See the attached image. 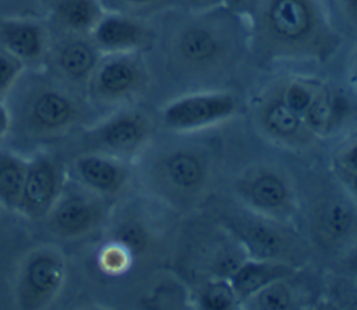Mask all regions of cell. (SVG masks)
Masks as SVG:
<instances>
[{"label": "cell", "mask_w": 357, "mask_h": 310, "mask_svg": "<svg viewBox=\"0 0 357 310\" xmlns=\"http://www.w3.org/2000/svg\"><path fill=\"white\" fill-rule=\"evenodd\" d=\"M181 13L166 46L167 67L178 81L202 84L219 80L251 50L244 13L227 6Z\"/></svg>", "instance_id": "cell-1"}, {"label": "cell", "mask_w": 357, "mask_h": 310, "mask_svg": "<svg viewBox=\"0 0 357 310\" xmlns=\"http://www.w3.org/2000/svg\"><path fill=\"white\" fill-rule=\"evenodd\" d=\"M250 47L271 61H325L339 35L321 0H251L244 10Z\"/></svg>", "instance_id": "cell-2"}, {"label": "cell", "mask_w": 357, "mask_h": 310, "mask_svg": "<svg viewBox=\"0 0 357 310\" xmlns=\"http://www.w3.org/2000/svg\"><path fill=\"white\" fill-rule=\"evenodd\" d=\"M178 137L153 145L138 158L141 180L146 190L169 209L188 214L211 197L215 182V155L202 141Z\"/></svg>", "instance_id": "cell-3"}, {"label": "cell", "mask_w": 357, "mask_h": 310, "mask_svg": "<svg viewBox=\"0 0 357 310\" xmlns=\"http://www.w3.org/2000/svg\"><path fill=\"white\" fill-rule=\"evenodd\" d=\"M209 216L243 244L248 257L300 268L311 258V244L296 225L255 214L236 202L215 205Z\"/></svg>", "instance_id": "cell-4"}, {"label": "cell", "mask_w": 357, "mask_h": 310, "mask_svg": "<svg viewBox=\"0 0 357 310\" xmlns=\"http://www.w3.org/2000/svg\"><path fill=\"white\" fill-rule=\"evenodd\" d=\"M177 263L197 281L229 279L248 258L243 244L212 216L190 221L178 232Z\"/></svg>", "instance_id": "cell-5"}, {"label": "cell", "mask_w": 357, "mask_h": 310, "mask_svg": "<svg viewBox=\"0 0 357 310\" xmlns=\"http://www.w3.org/2000/svg\"><path fill=\"white\" fill-rule=\"evenodd\" d=\"M333 180L317 186L305 202L300 198V216L311 247L340 257L357 242V201Z\"/></svg>", "instance_id": "cell-6"}, {"label": "cell", "mask_w": 357, "mask_h": 310, "mask_svg": "<svg viewBox=\"0 0 357 310\" xmlns=\"http://www.w3.org/2000/svg\"><path fill=\"white\" fill-rule=\"evenodd\" d=\"M234 202L271 219L296 225L300 218V194L293 176L271 162L243 168L231 180Z\"/></svg>", "instance_id": "cell-7"}, {"label": "cell", "mask_w": 357, "mask_h": 310, "mask_svg": "<svg viewBox=\"0 0 357 310\" xmlns=\"http://www.w3.org/2000/svg\"><path fill=\"white\" fill-rule=\"evenodd\" d=\"M10 110L11 126L17 124L32 137H54L68 131L81 117L77 98L63 85L36 81L18 95L14 110Z\"/></svg>", "instance_id": "cell-8"}, {"label": "cell", "mask_w": 357, "mask_h": 310, "mask_svg": "<svg viewBox=\"0 0 357 310\" xmlns=\"http://www.w3.org/2000/svg\"><path fill=\"white\" fill-rule=\"evenodd\" d=\"M241 99L227 89H202L180 95L160 110L162 126L173 134H192L231 120Z\"/></svg>", "instance_id": "cell-9"}, {"label": "cell", "mask_w": 357, "mask_h": 310, "mask_svg": "<svg viewBox=\"0 0 357 310\" xmlns=\"http://www.w3.org/2000/svg\"><path fill=\"white\" fill-rule=\"evenodd\" d=\"M155 124L142 110L121 108L103 119L86 134L89 151L126 162L138 159L153 141Z\"/></svg>", "instance_id": "cell-10"}, {"label": "cell", "mask_w": 357, "mask_h": 310, "mask_svg": "<svg viewBox=\"0 0 357 310\" xmlns=\"http://www.w3.org/2000/svg\"><path fill=\"white\" fill-rule=\"evenodd\" d=\"M149 82V74L139 53L102 54L88 88L96 102L120 105L142 94Z\"/></svg>", "instance_id": "cell-11"}, {"label": "cell", "mask_w": 357, "mask_h": 310, "mask_svg": "<svg viewBox=\"0 0 357 310\" xmlns=\"http://www.w3.org/2000/svg\"><path fill=\"white\" fill-rule=\"evenodd\" d=\"M252 121L265 140L293 152H310L321 141L304 119L283 102L278 85L257 101Z\"/></svg>", "instance_id": "cell-12"}, {"label": "cell", "mask_w": 357, "mask_h": 310, "mask_svg": "<svg viewBox=\"0 0 357 310\" xmlns=\"http://www.w3.org/2000/svg\"><path fill=\"white\" fill-rule=\"evenodd\" d=\"M66 279L63 256L52 247L32 250L21 264L15 296L22 309H42L53 302Z\"/></svg>", "instance_id": "cell-13"}, {"label": "cell", "mask_w": 357, "mask_h": 310, "mask_svg": "<svg viewBox=\"0 0 357 310\" xmlns=\"http://www.w3.org/2000/svg\"><path fill=\"white\" fill-rule=\"evenodd\" d=\"M106 198L81 184L67 186L45 216L53 233L60 237H81L96 229L106 215Z\"/></svg>", "instance_id": "cell-14"}, {"label": "cell", "mask_w": 357, "mask_h": 310, "mask_svg": "<svg viewBox=\"0 0 357 310\" xmlns=\"http://www.w3.org/2000/svg\"><path fill=\"white\" fill-rule=\"evenodd\" d=\"M66 184V172L61 162L40 152L28 159L22 193L17 211L29 219L45 218Z\"/></svg>", "instance_id": "cell-15"}, {"label": "cell", "mask_w": 357, "mask_h": 310, "mask_svg": "<svg viewBox=\"0 0 357 310\" xmlns=\"http://www.w3.org/2000/svg\"><path fill=\"white\" fill-rule=\"evenodd\" d=\"M155 36L148 22L123 11H105L89 34L100 54L141 53L151 47Z\"/></svg>", "instance_id": "cell-16"}, {"label": "cell", "mask_w": 357, "mask_h": 310, "mask_svg": "<svg viewBox=\"0 0 357 310\" xmlns=\"http://www.w3.org/2000/svg\"><path fill=\"white\" fill-rule=\"evenodd\" d=\"M73 173L77 183L86 190L110 198L119 195L130 183L131 163L106 154L89 151L74 159Z\"/></svg>", "instance_id": "cell-17"}, {"label": "cell", "mask_w": 357, "mask_h": 310, "mask_svg": "<svg viewBox=\"0 0 357 310\" xmlns=\"http://www.w3.org/2000/svg\"><path fill=\"white\" fill-rule=\"evenodd\" d=\"M50 47L47 28L31 18L0 20V49L26 66L42 61Z\"/></svg>", "instance_id": "cell-18"}, {"label": "cell", "mask_w": 357, "mask_h": 310, "mask_svg": "<svg viewBox=\"0 0 357 310\" xmlns=\"http://www.w3.org/2000/svg\"><path fill=\"white\" fill-rule=\"evenodd\" d=\"M50 61L57 75L73 84H88L102 54L89 35L66 34L63 39L49 47Z\"/></svg>", "instance_id": "cell-19"}, {"label": "cell", "mask_w": 357, "mask_h": 310, "mask_svg": "<svg viewBox=\"0 0 357 310\" xmlns=\"http://www.w3.org/2000/svg\"><path fill=\"white\" fill-rule=\"evenodd\" d=\"M351 112L353 109L342 92L321 82L303 119L314 135L325 140L337 135L347 126Z\"/></svg>", "instance_id": "cell-20"}, {"label": "cell", "mask_w": 357, "mask_h": 310, "mask_svg": "<svg viewBox=\"0 0 357 310\" xmlns=\"http://www.w3.org/2000/svg\"><path fill=\"white\" fill-rule=\"evenodd\" d=\"M297 268L266 260H257L248 257L229 278V282L240 302V306L244 300L252 296L265 285L280 279L290 278L296 272Z\"/></svg>", "instance_id": "cell-21"}, {"label": "cell", "mask_w": 357, "mask_h": 310, "mask_svg": "<svg viewBox=\"0 0 357 310\" xmlns=\"http://www.w3.org/2000/svg\"><path fill=\"white\" fill-rule=\"evenodd\" d=\"M103 14L99 0H54L52 7L53 22L64 34L89 35Z\"/></svg>", "instance_id": "cell-22"}, {"label": "cell", "mask_w": 357, "mask_h": 310, "mask_svg": "<svg viewBox=\"0 0 357 310\" xmlns=\"http://www.w3.org/2000/svg\"><path fill=\"white\" fill-rule=\"evenodd\" d=\"M28 159L20 154L0 148V205L17 209L22 193Z\"/></svg>", "instance_id": "cell-23"}, {"label": "cell", "mask_w": 357, "mask_h": 310, "mask_svg": "<svg viewBox=\"0 0 357 310\" xmlns=\"http://www.w3.org/2000/svg\"><path fill=\"white\" fill-rule=\"evenodd\" d=\"M290 278H280L265 285L244 300L241 307L251 310H287L296 307L298 296L289 282Z\"/></svg>", "instance_id": "cell-24"}, {"label": "cell", "mask_w": 357, "mask_h": 310, "mask_svg": "<svg viewBox=\"0 0 357 310\" xmlns=\"http://www.w3.org/2000/svg\"><path fill=\"white\" fill-rule=\"evenodd\" d=\"M195 303L201 309L227 310L240 306L229 279H209L199 282Z\"/></svg>", "instance_id": "cell-25"}, {"label": "cell", "mask_w": 357, "mask_h": 310, "mask_svg": "<svg viewBox=\"0 0 357 310\" xmlns=\"http://www.w3.org/2000/svg\"><path fill=\"white\" fill-rule=\"evenodd\" d=\"M319 84L321 81L314 78L294 77L284 80L282 84L278 85V88L283 102L293 112L303 117L319 88Z\"/></svg>", "instance_id": "cell-26"}, {"label": "cell", "mask_w": 357, "mask_h": 310, "mask_svg": "<svg viewBox=\"0 0 357 310\" xmlns=\"http://www.w3.org/2000/svg\"><path fill=\"white\" fill-rule=\"evenodd\" d=\"M114 240L127 247L132 257H135L149 250L153 236L144 221L134 218L124 221L119 226Z\"/></svg>", "instance_id": "cell-27"}, {"label": "cell", "mask_w": 357, "mask_h": 310, "mask_svg": "<svg viewBox=\"0 0 357 310\" xmlns=\"http://www.w3.org/2000/svg\"><path fill=\"white\" fill-rule=\"evenodd\" d=\"M132 254L121 243L113 240L99 253V267L102 271L117 275L127 271L132 263Z\"/></svg>", "instance_id": "cell-28"}, {"label": "cell", "mask_w": 357, "mask_h": 310, "mask_svg": "<svg viewBox=\"0 0 357 310\" xmlns=\"http://www.w3.org/2000/svg\"><path fill=\"white\" fill-rule=\"evenodd\" d=\"M25 64L0 49V99H4L24 74Z\"/></svg>", "instance_id": "cell-29"}, {"label": "cell", "mask_w": 357, "mask_h": 310, "mask_svg": "<svg viewBox=\"0 0 357 310\" xmlns=\"http://www.w3.org/2000/svg\"><path fill=\"white\" fill-rule=\"evenodd\" d=\"M333 172L357 173V137L342 144L333 155Z\"/></svg>", "instance_id": "cell-30"}, {"label": "cell", "mask_w": 357, "mask_h": 310, "mask_svg": "<svg viewBox=\"0 0 357 310\" xmlns=\"http://www.w3.org/2000/svg\"><path fill=\"white\" fill-rule=\"evenodd\" d=\"M173 6H176L181 11H205L211 8H216L220 6H226V0H170Z\"/></svg>", "instance_id": "cell-31"}, {"label": "cell", "mask_w": 357, "mask_h": 310, "mask_svg": "<svg viewBox=\"0 0 357 310\" xmlns=\"http://www.w3.org/2000/svg\"><path fill=\"white\" fill-rule=\"evenodd\" d=\"M128 11H151L172 4L170 0H117Z\"/></svg>", "instance_id": "cell-32"}, {"label": "cell", "mask_w": 357, "mask_h": 310, "mask_svg": "<svg viewBox=\"0 0 357 310\" xmlns=\"http://www.w3.org/2000/svg\"><path fill=\"white\" fill-rule=\"evenodd\" d=\"M340 14L347 24L357 29V0H336Z\"/></svg>", "instance_id": "cell-33"}, {"label": "cell", "mask_w": 357, "mask_h": 310, "mask_svg": "<svg viewBox=\"0 0 357 310\" xmlns=\"http://www.w3.org/2000/svg\"><path fill=\"white\" fill-rule=\"evenodd\" d=\"M333 176L340 182V184L347 190V193L357 201V173L333 172Z\"/></svg>", "instance_id": "cell-34"}, {"label": "cell", "mask_w": 357, "mask_h": 310, "mask_svg": "<svg viewBox=\"0 0 357 310\" xmlns=\"http://www.w3.org/2000/svg\"><path fill=\"white\" fill-rule=\"evenodd\" d=\"M339 258L342 260L344 268L349 272L357 275V242L343 256H340Z\"/></svg>", "instance_id": "cell-35"}, {"label": "cell", "mask_w": 357, "mask_h": 310, "mask_svg": "<svg viewBox=\"0 0 357 310\" xmlns=\"http://www.w3.org/2000/svg\"><path fill=\"white\" fill-rule=\"evenodd\" d=\"M250 1L251 0H226V6L233 8V10L244 13V10H245V7L248 6Z\"/></svg>", "instance_id": "cell-36"}, {"label": "cell", "mask_w": 357, "mask_h": 310, "mask_svg": "<svg viewBox=\"0 0 357 310\" xmlns=\"http://www.w3.org/2000/svg\"><path fill=\"white\" fill-rule=\"evenodd\" d=\"M350 81L353 82V85L357 88V52L353 56L351 60V66H350Z\"/></svg>", "instance_id": "cell-37"}]
</instances>
